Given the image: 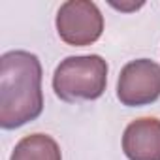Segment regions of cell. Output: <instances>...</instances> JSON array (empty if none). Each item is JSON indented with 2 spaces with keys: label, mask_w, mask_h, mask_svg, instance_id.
Masks as SVG:
<instances>
[{
  "label": "cell",
  "mask_w": 160,
  "mask_h": 160,
  "mask_svg": "<svg viewBox=\"0 0 160 160\" xmlns=\"http://www.w3.org/2000/svg\"><path fill=\"white\" fill-rule=\"evenodd\" d=\"M108 85V62L100 55L64 58L53 73V91L62 102L96 100Z\"/></svg>",
  "instance_id": "7a4b0ae2"
},
{
  "label": "cell",
  "mask_w": 160,
  "mask_h": 160,
  "mask_svg": "<svg viewBox=\"0 0 160 160\" xmlns=\"http://www.w3.org/2000/svg\"><path fill=\"white\" fill-rule=\"evenodd\" d=\"M57 32L73 47L94 43L104 32V15L91 0H68L57 12Z\"/></svg>",
  "instance_id": "3957f363"
},
{
  "label": "cell",
  "mask_w": 160,
  "mask_h": 160,
  "mask_svg": "<svg viewBox=\"0 0 160 160\" xmlns=\"http://www.w3.org/2000/svg\"><path fill=\"white\" fill-rule=\"evenodd\" d=\"M43 111L42 64L34 53L8 51L0 57V126L19 128Z\"/></svg>",
  "instance_id": "6da1fadb"
},
{
  "label": "cell",
  "mask_w": 160,
  "mask_h": 160,
  "mask_svg": "<svg viewBox=\"0 0 160 160\" xmlns=\"http://www.w3.org/2000/svg\"><path fill=\"white\" fill-rule=\"evenodd\" d=\"M10 160H62L58 143L47 134L25 136L13 149Z\"/></svg>",
  "instance_id": "8992f818"
},
{
  "label": "cell",
  "mask_w": 160,
  "mask_h": 160,
  "mask_svg": "<svg viewBox=\"0 0 160 160\" xmlns=\"http://www.w3.org/2000/svg\"><path fill=\"white\" fill-rule=\"evenodd\" d=\"M117 98L122 106H149L160 98V64L149 58L128 62L117 81Z\"/></svg>",
  "instance_id": "277c9868"
},
{
  "label": "cell",
  "mask_w": 160,
  "mask_h": 160,
  "mask_svg": "<svg viewBox=\"0 0 160 160\" xmlns=\"http://www.w3.org/2000/svg\"><path fill=\"white\" fill-rule=\"evenodd\" d=\"M122 151L128 160H160V121L141 117L122 134Z\"/></svg>",
  "instance_id": "5b68a950"
}]
</instances>
